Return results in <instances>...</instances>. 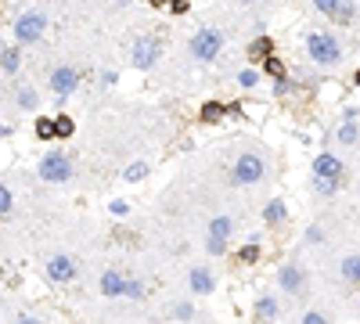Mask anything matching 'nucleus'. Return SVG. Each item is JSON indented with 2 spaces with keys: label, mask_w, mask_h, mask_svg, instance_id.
I'll use <instances>...</instances> for the list:
<instances>
[{
  "label": "nucleus",
  "mask_w": 360,
  "mask_h": 324,
  "mask_svg": "<svg viewBox=\"0 0 360 324\" xmlns=\"http://www.w3.org/2000/svg\"><path fill=\"white\" fill-rule=\"evenodd\" d=\"M14 101H19L22 108H36V94H33V90H29V87H22L19 94H14Z\"/></svg>",
  "instance_id": "28"
},
{
  "label": "nucleus",
  "mask_w": 360,
  "mask_h": 324,
  "mask_svg": "<svg viewBox=\"0 0 360 324\" xmlns=\"http://www.w3.org/2000/svg\"><path fill=\"white\" fill-rule=\"evenodd\" d=\"M238 259H242V263H256V259H260V241L253 238V241H248V245H242Z\"/></svg>",
  "instance_id": "24"
},
{
  "label": "nucleus",
  "mask_w": 360,
  "mask_h": 324,
  "mask_svg": "<svg viewBox=\"0 0 360 324\" xmlns=\"http://www.w3.org/2000/svg\"><path fill=\"white\" fill-rule=\"evenodd\" d=\"M148 173H151L148 162H130V166L123 170V181H127V184H137V181H145Z\"/></svg>",
  "instance_id": "20"
},
{
  "label": "nucleus",
  "mask_w": 360,
  "mask_h": 324,
  "mask_svg": "<svg viewBox=\"0 0 360 324\" xmlns=\"http://www.w3.org/2000/svg\"><path fill=\"white\" fill-rule=\"evenodd\" d=\"M14 324H43L36 314H19V317H14Z\"/></svg>",
  "instance_id": "35"
},
{
  "label": "nucleus",
  "mask_w": 360,
  "mask_h": 324,
  "mask_svg": "<svg viewBox=\"0 0 360 324\" xmlns=\"http://www.w3.org/2000/svg\"><path fill=\"white\" fill-rule=\"evenodd\" d=\"M335 137H339V144H357L360 141V126L357 123H342Z\"/></svg>",
  "instance_id": "22"
},
{
  "label": "nucleus",
  "mask_w": 360,
  "mask_h": 324,
  "mask_svg": "<svg viewBox=\"0 0 360 324\" xmlns=\"http://www.w3.org/2000/svg\"><path fill=\"white\" fill-rule=\"evenodd\" d=\"M314 181H328V184H342V159L332 155V152H321L314 159Z\"/></svg>",
  "instance_id": "8"
},
{
  "label": "nucleus",
  "mask_w": 360,
  "mask_h": 324,
  "mask_svg": "<svg viewBox=\"0 0 360 324\" xmlns=\"http://www.w3.org/2000/svg\"><path fill=\"white\" fill-rule=\"evenodd\" d=\"M253 310H256V321H260V324H271V321H277V314H281V303H277V296L263 292Z\"/></svg>",
  "instance_id": "14"
},
{
  "label": "nucleus",
  "mask_w": 360,
  "mask_h": 324,
  "mask_svg": "<svg viewBox=\"0 0 360 324\" xmlns=\"http://www.w3.org/2000/svg\"><path fill=\"white\" fill-rule=\"evenodd\" d=\"M353 83H360V69H357V76H353Z\"/></svg>",
  "instance_id": "38"
},
{
  "label": "nucleus",
  "mask_w": 360,
  "mask_h": 324,
  "mask_svg": "<svg viewBox=\"0 0 360 324\" xmlns=\"http://www.w3.org/2000/svg\"><path fill=\"white\" fill-rule=\"evenodd\" d=\"M267 72L277 79V83H281V76H285V69H281V61H277V58H267Z\"/></svg>",
  "instance_id": "31"
},
{
  "label": "nucleus",
  "mask_w": 360,
  "mask_h": 324,
  "mask_svg": "<svg viewBox=\"0 0 360 324\" xmlns=\"http://www.w3.org/2000/svg\"><path fill=\"white\" fill-rule=\"evenodd\" d=\"M187 4H191V0H173V4H169V11L180 14V11H187Z\"/></svg>",
  "instance_id": "36"
},
{
  "label": "nucleus",
  "mask_w": 360,
  "mask_h": 324,
  "mask_svg": "<svg viewBox=\"0 0 360 324\" xmlns=\"http://www.w3.org/2000/svg\"><path fill=\"white\" fill-rule=\"evenodd\" d=\"M127 299H145V285H140L137 278H127V292H123Z\"/></svg>",
  "instance_id": "26"
},
{
  "label": "nucleus",
  "mask_w": 360,
  "mask_h": 324,
  "mask_svg": "<svg viewBox=\"0 0 360 324\" xmlns=\"http://www.w3.org/2000/svg\"><path fill=\"white\" fill-rule=\"evenodd\" d=\"M36 173H40V181H47V184H65V181H72V159L65 152H47L40 159Z\"/></svg>",
  "instance_id": "2"
},
{
  "label": "nucleus",
  "mask_w": 360,
  "mask_h": 324,
  "mask_svg": "<svg viewBox=\"0 0 360 324\" xmlns=\"http://www.w3.org/2000/svg\"><path fill=\"white\" fill-rule=\"evenodd\" d=\"M43 29H47L43 14L40 11H25V14L14 19V40L19 43H36V40H43Z\"/></svg>",
  "instance_id": "5"
},
{
  "label": "nucleus",
  "mask_w": 360,
  "mask_h": 324,
  "mask_svg": "<svg viewBox=\"0 0 360 324\" xmlns=\"http://www.w3.org/2000/svg\"><path fill=\"white\" fill-rule=\"evenodd\" d=\"M263 220H267V227H281V223L288 220L285 202H281V199H271L267 205H263Z\"/></svg>",
  "instance_id": "16"
},
{
  "label": "nucleus",
  "mask_w": 360,
  "mask_h": 324,
  "mask_svg": "<svg viewBox=\"0 0 360 324\" xmlns=\"http://www.w3.org/2000/svg\"><path fill=\"white\" fill-rule=\"evenodd\" d=\"M306 241H310V245H317V241H324V231H321V227H306Z\"/></svg>",
  "instance_id": "33"
},
{
  "label": "nucleus",
  "mask_w": 360,
  "mask_h": 324,
  "mask_svg": "<svg viewBox=\"0 0 360 324\" xmlns=\"http://www.w3.org/2000/svg\"><path fill=\"white\" fill-rule=\"evenodd\" d=\"M187 51H191V58L195 61H213L216 54L224 51V37H220V29H198L195 37H191V43H187Z\"/></svg>",
  "instance_id": "3"
},
{
  "label": "nucleus",
  "mask_w": 360,
  "mask_h": 324,
  "mask_svg": "<svg viewBox=\"0 0 360 324\" xmlns=\"http://www.w3.org/2000/svg\"><path fill=\"white\" fill-rule=\"evenodd\" d=\"M0 69H4V76H14L22 69V51L19 47H4V51H0Z\"/></svg>",
  "instance_id": "17"
},
{
  "label": "nucleus",
  "mask_w": 360,
  "mask_h": 324,
  "mask_svg": "<svg viewBox=\"0 0 360 324\" xmlns=\"http://www.w3.org/2000/svg\"><path fill=\"white\" fill-rule=\"evenodd\" d=\"M277 285H281V292H288V296H299V292L306 288V274H303V267L285 263V267L277 270Z\"/></svg>",
  "instance_id": "12"
},
{
  "label": "nucleus",
  "mask_w": 360,
  "mask_h": 324,
  "mask_svg": "<svg viewBox=\"0 0 360 324\" xmlns=\"http://www.w3.org/2000/svg\"><path fill=\"white\" fill-rule=\"evenodd\" d=\"M108 209H112V213H116V216H127V213H130V202H123V199H116V202H112V205H108Z\"/></svg>",
  "instance_id": "34"
},
{
  "label": "nucleus",
  "mask_w": 360,
  "mask_h": 324,
  "mask_svg": "<svg viewBox=\"0 0 360 324\" xmlns=\"http://www.w3.org/2000/svg\"><path fill=\"white\" fill-rule=\"evenodd\" d=\"M303 324H328V317L321 310H310V314H303Z\"/></svg>",
  "instance_id": "32"
},
{
  "label": "nucleus",
  "mask_w": 360,
  "mask_h": 324,
  "mask_svg": "<svg viewBox=\"0 0 360 324\" xmlns=\"http://www.w3.org/2000/svg\"><path fill=\"white\" fill-rule=\"evenodd\" d=\"M76 87H80V72H76L72 65H58V69L51 72V90H54V97H69Z\"/></svg>",
  "instance_id": "10"
},
{
  "label": "nucleus",
  "mask_w": 360,
  "mask_h": 324,
  "mask_svg": "<svg viewBox=\"0 0 360 324\" xmlns=\"http://www.w3.org/2000/svg\"><path fill=\"white\" fill-rule=\"evenodd\" d=\"M314 4H317L321 14H328L332 22H342V26H350L353 14H357V8L350 4V0H314Z\"/></svg>",
  "instance_id": "11"
},
{
  "label": "nucleus",
  "mask_w": 360,
  "mask_h": 324,
  "mask_svg": "<svg viewBox=\"0 0 360 324\" xmlns=\"http://www.w3.org/2000/svg\"><path fill=\"white\" fill-rule=\"evenodd\" d=\"M123 292H127V278H123L119 270H105L101 274V296L116 299V296H123Z\"/></svg>",
  "instance_id": "15"
},
{
  "label": "nucleus",
  "mask_w": 360,
  "mask_h": 324,
  "mask_svg": "<svg viewBox=\"0 0 360 324\" xmlns=\"http://www.w3.org/2000/svg\"><path fill=\"white\" fill-rule=\"evenodd\" d=\"M242 4H253V0H242Z\"/></svg>",
  "instance_id": "39"
},
{
  "label": "nucleus",
  "mask_w": 360,
  "mask_h": 324,
  "mask_svg": "<svg viewBox=\"0 0 360 324\" xmlns=\"http://www.w3.org/2000/svg\"><path fill=\"white\" fill-rule=\"evenodd\" d=\"M36 137H40V141H58V123L47 119V116H40V119H36Z\"/></svg>",
  "instance_id": "21"
},
{
  "label": "nucleus",
  "mask_w": 360,
  "mask_h": 324,
  "mask_svg": "<svg viewBox=\"0 0 360 324\" xmlns=\"http://www.w3.org/2000/svg\"><path fill=\"white\" fill-rule=\"evenodd\" d=\"M231 234H234V220L231 216H216L209 223V238H206V252L209 256H224L231 245Z\"/></svg>",
  "instance_id": "7"
},
{
  "label": "nucleus",
  "mask_w": 360,
  "mask_h": 324,
  "mask_svg": "<svg viewBox=\"0 0 360 324\" xmlns=\"http://www.w3.org/2000/svg\"><path fill=\"white\" fill-rule=\"evenodd\" d=\"M342 278H346L350 285H360V252L342 259Z\"/></svg>",
  "instance_id": "18"
},
{
  "label": "nucleus",
  "mask_w": 360,
  "mask_h": 324,
  "mask_svg": "<svg viewBox=\"0 0 360 324\" xmlns=\"http://www.w3.org/2000/svg\"><path fill=\"white\" fill-rule=\"evenodd\" d=\"M256 83H260V72H256V69H242V72H238V87L248 90V87H256Z\"/></svg>",
  "instance_id": "27"
},
{
  "label": "nucleus",
  "mask_w": 360,
  "mask_h": 324,
  "mask_svg": "<svg viewBox=\"0 0 360 324\" xmlns=\"http://www.w3.org/2000/svg\"><path fill=\"white\" fill-rule=\"evenodd\" d=\"M54 123H58V137H72V130H76V123H72L69 116H54Z\"/></svg>",
  "instance_id": "30"
},
{
  "label": "nucleus",
  "mask_w": 360,
  "mask_h": 324,
  "mask_svg": "<svg viewBox=\"0 0 360 324\" xmlns=\"http://www.w3.org/2000/svg\"><path fill=\"white\" fill-rule=\"evenodd\" d=\"M195 317V306L191 303H177L173 306V321H191Z\"/></svg>",
  "instance_id": "29"
},
{
  "label": "nucleus",
  "mask_w": 360,
  "mask_h": 324,
  "mask_svg": "<svg viewBox=\"0 0 360 324\" xmlns=\"http://www.w3.org/2000/svg\"><path fill=\"white\" fill-rule=\"evenodd\" d=\"M187 285H191L195 296H209V292L216 288V278H213L209 267H191L187 270Z\"/></svg>",
  "instance_id": "13"
},
{
  "label": "nucleus",
  "mask_w": 360,
  "mask_h": 324,
  "mask_svg": "<svg viewBox=\"0 0 360 324\" xmlns=\"http://www.w3.org/2000/svg\"><path fill=\"white\" fill-rule=\"evenodd\" d=\"M148 4H155V8H162V4H166V0H148Z\"/></svg>",
  "instance_id": "37"
},
{
  "label": "nucleus",
  "mask_w": 360,
  "mask_h": 324,
  "mask_svg": "<svg viewBox=\"0 0 360 324\" xmlns=\"http://www.w3.org/2000/svg\"><path fill=\"white\" fill-rule=\"evenodd\" d=\"M159 54H162L159 40H155V37H140L130 47V65H134V69H155V65H159Z\"/></svg>",
  "instance_id": "6"
},
{
  "label": "nucleus",
  "mask_w": 360,
  "mask_h": 324,
  "mask_svg": "<svg viewBox=\"0 0 360 324\" xmlns=\"http://www.w3.org/2000/svg\"><path fill=\"white\" fill-rule=\"evenodd\" d=\"M224 112H227V108H224L220 101H209V105H202V119H206V123H216Z\"/></svg>",
  "instance_id": "23"
},
{
  "label": "nucleus",
  "mask_w": 360,
  "mask_h": 324,
  "mask_svg": "<svg viewBox=\"0 0 360 324\" xmlns=\"http://www.w3.org/2000/svg\"><path fill=\"white\" fill-rule=\"evenodd\" d=\"M248 54L253 58H271L274 54V40L271 37H256L253 43H248Z\"/></svg>",
  "instance_id": "19"
},
{
  "label": "nucleus",
  "mask_w": 360,
  "mask_h": 324,
  "mask_svg": "<svg viewBox=\"0 0 360 324\" xmlns=\"http://www.w3.org/2000/svg\"><path fill=\"white\" fill-rule=\"evenodd\" d=\"M47 278H51L54 285H69L72 278H76V259L72 256H65V252H54L51 259H47Z\"/></svg>",
  "instance_id": "9"
},
{
  "label": "nucleus",
  "mask_w": 360,
  "mask_h": 324,
  "mask_svg": "<svg viewBox=\"0 0 360 324\" xmlns=\"http://www.w3.org/2000/svg\"><path fill=\"white\" fill-rule=\"evenodd\" d=\"M11 209H14V194H11V188H8V184H0V213L11 216Z\"/></svg>",
  "instance_id": "25"
},
{
  "label": "nucleus",
  "mask_w": 360,
  "mask_h": 324,
  "mask_svg": "<svg viewBox=\"0 0 360 324\" xmlns=\"http://www.w3.org/2000/svg\"><path fill=\"white\" fill-rule=\"evenodd\" d=\"M306 54L317 65H339L342 47H339V40L332 37V32H310L306 37Z\"/></svg>",
  "instance_id": "1"
},
{
  "label": "nucleus",
  "mask_w": 360,
  "mask_h": 324,
  "mask_svg": "<svg viewBox=\"0 0 360 324\" xmlns=\"http://www.w3.org/2000/svg\"><path fill=\"white\" fill-rule=\"evenodd\" d=\"M263 173H267V162H263V155L256 152H242L238 159H234V184H260L263 181Z\"/></svg>",
  "instance_id": "4"
}]
</instances>
